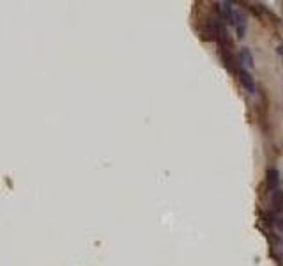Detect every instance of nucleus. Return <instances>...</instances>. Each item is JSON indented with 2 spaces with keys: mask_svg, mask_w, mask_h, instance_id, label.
<instances>
[{
  "mask_svg": "<svg viewBox=\"0 0 283 266\" xmlns=\"http://www.w3.org/2000/svg\"><path fill=\"white\" fill-rule=\"evenodd\" d=\"M271 210L273 215H283V192L282 188L271 192Z\"/></svg>",
  "mask_w": 283,
  "mask_h": 266,
  "instance_id": "4",
  "label": "nucleus"
},
{
  "mask_svg": "<svg viewBox=\"0 0 283 266\" xmlns=\"http://www.w3.org/2000/svg\"><path fill=\"white\" fill-rule=\"evenodd\" d=\"M218 16L221 18L223 24L234 25V18H236V9L232 8L230 2H220L218 4Z\"/></svg>",
  "mask_w": 283,
  "mask_h": 266,
  "instance_id": "2",
  "label": "nucleus"
},
{
  "mask_svg": "<svg viewBox=\"0 0 283 266\" xmlns=\"http://www.w3.org/2000/svg\"><path fill=\"white\" fill-rule=\"evenodd\" d=\"M234 28H236V32H237V38H245L246 22H245V16H243V12L236 11V18H234Z\"/></svg>",
  "mask_w": 283,
  "mask_h": 266,
  "instance_id": "6",
  "label": "nucleus"
},
{
  "mask_svg": "<svg viewBox=\"0 0 283 266\" xmlns=\"http://www.w3.org/2000/svg\"><path fill=\"white\" fill-rule=\"evenodd\" d=\"M237 64H241V68L246 71L253 68V55L248 48H243V50L239 52V55H237Z\"/></svg>",
  "mask_w": 283,
  "mask_h": 266,
  "instance_id": "5",
  "label": "nucleus"
},
{
  "mask_svg": "<svg viewBox=\"0 0 283 266\" xmlns=\"http://www.w3.org/2000/svg\"><path fill=\"white\" fill-rule=\"evenodd\" d=\"M236 76L239 78L241 86H243V89H245L246 92H248V94H255L257 92V84H255V80H253L252 74H250V71L243 70V68H237Z\"/></svg>",
  "mask_w": 283,
  "mask_h": 266,
  "instance_id": "1",
  "label": "nucleus"
},
{
  "mask_svg": "<svg viewBox=\"0 0 283 266\" xmlns=\"http://www.w3.org/2000/svg\"><path fill=\"white\" fill-rule=\"evenodd\" d=\"M266 186H268L269 194L280 190V172L276 168H269L268 176H266Z\"/></svg>",
  "mask_w": 283,
  "mask_h": 266,
  "instance_id": "3",
  "label": "nucleus"
},
{
  "mask_svg": "<svg viewBox=\"0 0 283 266\" xmlns=\"http://www.w3.org/2000/svg\"><path fill=\"white\" fill-rule=\"evenodd\" d=\"M278 54L283 57V44H280V46H278Z\"/></svg>",
  "mask_w": 283,
  "mask_h": 266,
  "instance_id": "7",
  "label": "nucleus"
}]
</instances>
